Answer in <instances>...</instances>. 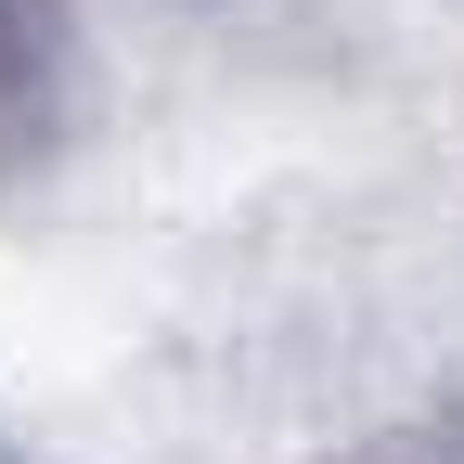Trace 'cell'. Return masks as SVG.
<instances>
[{
    "label": "cell",
    "instance_id": "6da1fadb",
    "mask_svg": "<svg viewBox=\"0 0 464 464\" xmlns=\"http://www.w3.org/2000/svg\"><path fill=\"white\" fill-rule=\"evenodd\" d=\"M52 78H65L52 0H0V142H26L39 116H52Z\"/></svg>",
    "mask_w": 464,
    "mask_h": 464
},
{
    "label": "cell",
    "instance_id": "7a4b0ae2",
    "mask_svg": "<svg viewBox=\"0 0 464 464\" xmlns=\"http://www.w3.org/2000/svg\"><path fill=\"white\" fill-rule=\"evenodd\" d=\"M0 464H14V451H0Z\"/></svg>",
    "mask_w": 464,
    "mask_h": 464
}]
</instances>
